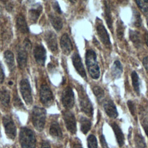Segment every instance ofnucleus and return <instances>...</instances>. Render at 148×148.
Here are the masks:
<instances>
[{"label": "nucleus", "mask_w": 148, "mask_h": 148, "mask_svg": "<svg viewBox=\"0 0 148 148\" xmlns=\"http://www.w3.org/2000/svg\"><path fill=\"white\" fill-rule=\"evenodd\" d=\"M86 63L91 77L94 79H98L100 75V71L97 62V56L93 50H87L86 53Z\"/></svg>", "instance_id": "f257e3e1"}, {"label": "nucleus", "mask_w": 148, "mask_h": 148, "mask_svg": "<svg viewBox=\"0 0 148 148\" xmlns=\"http://www.w3.org/2000/svg\"><path fill=\"white\" fill-rule=\"evenodd\" d=\"M19 140L22 148L36 147V138L34 133L27 127H22L20 129Z\"/></svg>", "instance_id": "f03ea898"}, {"label": "nucleus", "mask_w": 148, "mask_h": 148, "mask_svg": "<svg viewBox=\"0 0 148 148\" xmlns=\"http://www.w3.org/2000/svg\"><path fill=\"white\" fill-rule=\"evenodd\" d=\"M46 112L44 108L35 106L32 112V121L38 131H42L45 127Z\"/></svg>", "instance_id": "7ed1b4c3"}, {"label": "nucleus", "mask_w": 148, "mask_h": 148, "mask_svg": "<svg viewBox=\"0 0 148 148\" xmlns=\"http://www.w3.org/2000/svg\"><path fill=\"white\" fill-rule=\"evenodd\" d=\"M79 100L80 109L87 116L91 117L93 114V107L92 103L83 89L79 91Z\"/></svg>", "instance_id": "20e7f679"}, {"label": "nucleus", "mask_w": 148, "mask_h": 148, "mask_svg": "<svg viewBox=\"0 0 148 148\" xmlns=\"http://www.w3.org/2000/svg\"><path fill=\"white\" fill-rule=\"evenodd\" d=\"M61 102L66 110H69L73 108L75 103V97L73 91L71 87H66L63 91L61 95Z\"/></svg>", "instance_id": "39448f33"}, {"label": "nucleus", "mask_w": 148, "mask_h": 148, "mask_svg": "<svg viewBox=\"0 0 148 148\" xmlns=\"http://www.w3.org/2000/svg\"><path fill=\"white\" fill-rule=\"evenodd\" d=\"M40 99L42 104L47 107L51 106L53 102V93L50 87L46 84H42L40 86Z\"/></svg>", "instance_id": "423d86ee"}, {"label": "nucleus", "mask_w": 148, "mask_h": 148, "mask_svg": "<svg viewBox=\"0 0 148 148\" xmlns=\"http://www.w3.org/2000/svg\"><path fill=\"white\" fill-rule=\"evenodd\" d=\"M2 121L6 136L9 139L13 140L16 135V127L12 117L6 115L3 117Z\"/></svg>", "instance_id": "0eeeda50"}, {"label": "nucleus", "mask_w": 148, "mask_h": 148, "mask_svg": "<svg viewBox=\"0 0 148 148\" xmlns=\"http://www.w3.org/2000/svg\"><path fill=\"white\" fill-rule=\"evenodd\" d=\"M20 89L22 97L25 103L27 105H31L32 103L31 89L29 81L27 79H22L20 81Z\"/></svg>", "instance_id": "6e6552de"}, {"label": "nucleus", "mask_w": 148, "mask_h": 148, "mask_svg": "<svg viewBox=\"0 0 148 148\" xmlns=\"http://www.w3.org/2000/svg\"><path fill=\"white\" fill-rule=\"evenodd\" d=\"M63 119L67 130L72 134L76 132V122L73 113L69 110H66L62 113Z\"/></svg>", "instance_id": "1a4fd4ad"}, {"label": "nucleus", "mask_w": 148, "mask_h": 148, "mask_svg": "<svg viewBox=\"0 0 148 148\" xmlns=\"http://www.w3.org/2000/svg\"><path fill=\"white\" fill-rule=\"evenodd\" d=\"M44 38L49 49L51 51H56L58 49V45L56 34L51 31H48L45 32Z\"/></svg>", "instance_id": "9d476101"}, {"label": "nucleus", "mask_w": 148, "mask_h": 148, "mask_svg": "<svg viewBox=\"0 0 148 148\" xmlns=\"http://www.w3.org/2000/svg\"><path fill=\"white\" fill-rule=\"evenodd\" d=\"M34 56L36 62L44 66L46 59V51L42 45H36L34 49Z\"/></svg>", "instance_id": "9b49d317"}, {"label": "nucleus", "mask_w": 148, "mask_h": 148, "mask_svg": "<svg viewBox=\"0 0 148 148\" xmlns=\"http://www.w3.org/2000/svg\"><path fill=\"white\" fill-rule=\"evenodd\" d=\"M97 32L101 41L103 43V44L106 47H110L111 46V43L109 34L105 27L102 24H98L97 25Z\"/></svg>", "instance_id": "f8f14e48"}, {"label": "nucleus", "mask_w": 148, "mask_h": 148, "mask_svg": "<svg viewBox=\"0 0 148 148\" xmlns=\"http://www.w3.org/2000/svg\"><path fill=\"white\" fill-rule=\"evenodd\" d=\"M73 66L78 73L83 78H86V73L82 64L81 58L77 53H75L72 57Z\"/></svg>", "instance_id": "ddd939ff"}, {"label": "nucleus", "mask_w": 148, "mask_h": 148, "mask_svg": "<svg viewBox=\"0 0 148 148\" xmlns=\"http://www.w3.org/2000/svg\"><path fill=\"white\" fill-rule=\"evenodd\" d=\"M60 45L62 51L65 54L69 55L71 53L72 50V44L67 34H64L62 35L60 40Z\"/></svg>", "instance_id": "4468645a"}, {"label": "nucleus", "mask_w": 148, "mask_h": 148, "mask_svg": "<svg viewBox=\"0 0 148 148\" xmlns=\"http://www.w3.org/2000/svg\"><path fill=\"white\" fill-rule=\"evenodd\" d=\"M103 108L106 114L112 118H116L118 116V112L115 105L111 100H106L103 103Z\"/></svg>", "instance_id": "2eb2a0df"}, {"label": "nucleus", "mask_w": 148, "mask_h": 148, "mask_svg": "<svg viewBox=\"0 0 148 148\" xmlns=\"http://www.w3.org/2000/svg\"><path fill=\"white\" fill-rule=\"evenodd\" d=\"M27 51L23 48H19L17 50V60L18 67L23 69L27 66Z\"/></svg>", "instance_id": "dca6fc26"}, {"label": "nucleus", "mask_w": 148, "mask_h": 148, "mask_svg": "<svg viewBox=\"0 0 148 148\" xmlns=\"http://www.w3.org/2000/svg\"><path fill=\"white\" fill-rule=\"evenodd\" d=\"M114 131L117 143L120 147L123 146L124 143V136L121 128L116 123H113L110 124Z\"/></svg>", "instance_id": "f3484780"}, {"label": "nucleus", "mask_w": 148, "mask_h": 148, "mask_svg": "<svg viewBox=\"0 0 148 148\" xmlns=\"http://www.w3.org/2000/svg\"><path fill=\"white\" fill-rule=\"evenodd\" d=\"M49 132L50 135L57 139H61L62 138L61 129L58 123L56 121H54L51 124Z\"/></svg>", "instance_id": "a211bd4d"}, {"label": "nucleus", "mask_w": 148, "mask_h": 148, "mask_svg": "<svg viewBox=\"0 0 148 148\" xmlns=\"http://www.w3.org/2000/svg\"><path fill=\"white\" fill-rule=\"evenodd\" d=\"M16 27L18 30L23 34H26L29 31V29L25 18L21 14H19L17 17Z\"/></svg>", "instance_id": "6ab92c4d"}, {"label": "nucleus", "mask_w": 148, "mask_h": 148, "mask_svg": "<svg viewBox=\"0 0 148 148\" xmlns=\"http://www.w3.org/2000/svg\"><path fill=\"white\" fill-rule=\"evenodd\" d=\"M4 59L9 69L13 72L15 69V63L13 53L9 50L5 51L4 53Z\"/></svg>", "instance_id": "aec40b11"}, {"label": "nucleus", "mask_w": 148, "mask_h": 148, "mask_svg": "<svg viewBox=\"0 0 148 148\" xmlns=\"http://www.w3.org/2000/svg\"><path fill=\"white\" fill-rule=\"evenodd\" d=\"M49 17L50 23L52 26L54 27V28L57 31H60L62 29L63 26V24L61 19L59 17L56 15H54L53 14H49Z\"/></svg>", "instance_id": "412c9836"}, {"label": "nucleus", "mask_w": 148, "mask_h": 148, "mask_svg": "<svg viewBox=\"0 0 148 148\" xmlns=\"http://www.w3.org/2000/svg\"><path fill=\"white\" fill-rule=\"evenodd\" d=\"M123 72V68L119 61H115L112 67V75L115 79H118L121 76Z\"/></svg>", "instance_id": "4be33fe9"}, {"label": "nucleus", "mask_w": 148, "mask_h": 148, "mask_svg": "<svg viewBox=\"0 0 148 148\" xmlns=\"http://www.w3.org/2000/svg\"><path fill=\"white\" fill-rule=\"evenodd\" d=\"M80 130L84 134H86L91 128V123L87 118L82 116L80 119Z\"/></svg>", "instance_id": "5701e85b"}, {"label": "nucleus", "mask_w": 148, "mask_h": 148, "mask_svg": "<svg viewBox=\"0 0 148 148\" xmlns=\"http://www.w3.org/2000/svg\"><path fill=\"white\" fill-rule=\"evenodd\" d=\"M42 11V7L39 5L35 9H31L29 10V17L33 23H36L38 20L40 13Z\"/></svg>", "instance_id": "b1692460"}, {"label": "nucleus", "mask_w": 148, "mask_h": 148, "mask_svg": "<svg viewBox=\"0 0 148 148\" xmlns=\"http://www.w3.org/2000/svg\"><path fill=\"white\" fill-rule=\"evenodd\" d=\"M0 101L3 105L7 107L10 103V94L9 91L3 88L0 91Z\"/></svg>", "instance_id": "393cba45"}, {"label": "nucleus", "mask_w": 148, "mask_h": 148, "mask_svg": "<svg viewBox=\"0 0 148 148\" xmlns=\"http://www.w3.org/2000/svg\"><path fill=\"white\" fill-rule=\"evenodd\" d=\"M105 19L107 22L108 27L110 30L112 31L113 25H112V20L111 17V13H110V7L106 1H105Z\"/></svg>", "instance_id": "a878e982"}, {"label": "nucleus", "mask_w": 148, "mask_h": 148, "mask_svg": "<svg viewBox=\"0 0 148 148\" xmlns=\"http://www.w3.org/2000/svg\"><path fill=\"white\" fill-rule=\"evenodd\" d=\"M131 79H132V86L134 87V90L138 94H139L140 92V88H139V77L137 73L134 71L131 74Z\"/></svg>", "instance_id": "bb28decb"}, {"label": "nucleus", "mask_w": 148, "mask_h": 148, "mask_svg": "<svg viewBox=\"0 0 148 148\" xmlns=\"http://www.w3.org/2000/svg\"><path fill=\"white\" fill-rule=\"evenodd\" d=\"M134 141L138 148H145L146 142L144 138L140 134H136L134 137Z\"/></svg>", "instance_id": "cd10ccee"}, {"label": "nucleus", "mask_w": 148, "mask_h": 148, "mask_svg": "<svg viewBox=\"0 0 148 148\" xmlns=\"http://www.w3.org/2000/svg\"><path fill=\"white\" fill-rule=\"evenodd\" d=\"M130 39L134 43L136 46H139L140 44V40L139 34L135 31H130Z\"/></svg>", "instance_id": "c85d7f7f"}, {"label": "nucleus", "mask_w": 148, "mask_h": 148, "mask_svg": "<svg viewBox=\"0 0 148 148\" xmlns=\"http://www.w3.org/2000/svg\"><path fill=\"white\" fill-rule=\"evenodd\" d=\"M135 1L142 12L148 16V0H135Z\"/></svg>", "instance_id": "c756f323"}, {"label": "nucleus", "mask_w": 148, "mask_h": 148, "mask_svg": "<svg viewBox=\"0 0 148 148\" xmlns=\"http://www.w3.org/2000/svg\"><path fill=\"white\" fill-rule=\"evenodd\" d=\"M92 91L98 101H100L103 98L104 91L101 87L99 86H95L92 88Z\"/></svg>", "instance_id": "7c9ffc66"}, {"label": "nucleus", "mask_w": 148, "mask_h": 148, "mask_svg": "<svg viewBox=\"0 0 148 148\" xmlns=\"http://www.w3.org/2000/svg\"><path fill=\"white\" fill-rule=\"evenodd\" d=\"M87 145L88 148H97L98 143L96 137L94 135H90L87 138Z\"/></svg>", "instance_id": "2f4dec72"}, {"label": "nucleus", "mask_w": 148, "mask_h": 148, "mask_svg": "<svg viewBox=\"0 0 148 148\" xmlns=\"http://www.w3.org/2000/svg\"><path fill=\"white\" fill-rule=\"evenodd\" d=\"M13 103H14V106L16 108H17V109H21V110H25V108L24 106V105L22 103L20 98L18 96L17 93L14 95Z\"/></svg>", "instance_id": "473e14b6"}, {"label": "nucleus", "mask_w": 148, "mask_h": 148, "mask_svg": "<svg viewBox=\"0 0 148 148\" xmlns=\"http://www.w3.org/2000/svg\"><path fill=\"white\" fill-rule=\"evenodd\" d=\"M117 36L119 39H121L123 36V32H124V28L123 24L120 22L117 23Z\"/></svg>", "instance_id": "72a5a7b5"}, {"label": "nucleus", "mask_w": 148, "mask_h": 148, "mask_svg": "<svg viewBox=\"0 0 148 148\" xmlns=\"http://www.w3.org/2000/svg\"><path fill=\"white\" fill-rule=\"evenodd\" d=\"M134 24L136 27H140L141 24V19L140 17V15L137 12H135L134 13Z\"/></svg>", "instance_id": "f704fd0d"}, {"label": "nucleus", "mask_w": 148, "mask_h": 148, "mask_svg": "<svg viewBox=\"0 0 148 148\" xmlns=\"http://www.w3.org/2000/svg\"><path fill=\"white\" fill-rule=\"evenodd\" d=\"M81 143V142L78 138H75L71 143V148H83Z\"/></svg>", "instance_id": "c9c22d12"}, {"label": "nucleus", "mask_w": 148, "mask_h": 148, "mask_svg": "<svg viewBox=\"0 0 148 148\" xmlns=\"http://www.w3.org/2000/svg\"><path fill=\"white\" fill-rule=\"evenodd\" d=\"M52 7L53 8V9L58 13H60L61 14L62 13L61 12V8L59 6V4L58 3V2L57 1H54L53 3H52Z\"/></svg>", "instance_id": "e433bc0d"}, {"label": "nucleus", "mask_w": 148, "mask_h": 148, "mask_svg": "<svg viewBox=\"0 0 148 148\" xmlns=\"http://www.w3.org/2000/svg\"><path fill=\"white\" fill-rule=\"evenodd\" d=\"M127 105H128V108L130 110L131 113L133 116H134L135 115V108L134 103L131 101H128L127 102Z\"/></svg>", "instance_id": "4c0bfd02"}, {"label": "nucleus", "mask_w": 148, "mask_h": 148, "mask_svg": "<svg viewBox=\"0 0 148 148\" xmlns=\"http://www.w3.org/2000/svg\"><path fill=\"white\" fill-rule=\"evenodd\" d=\"M24 49L27 51L31 49V44L29 39H25L24 41Z\"/></svg>", "instance_id": "58836bf2"}, {"label": "nucleus", "mask_w": 148, "mask_h": 148, "mask_svg": "<svg viewBox=\"0 0 148 148\" xmlns=\"http://www.w3.org/2000/svg\"><path fill=\"white\" fill-rule=\"evenodd\" d=\"M100 141H101V145L103 148H109L108 144L106 143V141L105 140V138L103 135H101L100 136Z\"/></svg>", "instance_id": "ea45409f"}, {"label": "nucleus", "mask_w": 148, "mask_h": 148, "mask_svg": "<svg viewBox=\"0 0 148 148\" xmlns=\"http://www.w3.org/2000/svg\"><path fill=\"white\" fill-rule=\"evenodd\" d=\"M143 65L146 72L148 73V56H147L143 58Z\"/></svg>", "instance_id": "a19ab883"}, {"label": "nucleus", "mask_w": 148, "mask_h": 148, "mask_svg": "<svg viewBox=\"0 0 148 148\" xmlns=\"http://www.w3.org/2000/svg\"><path fill=\"white\" fill-rule=\"evenodd\" d=\"M4 77H5L4 73H3L2 66L1 65V63H0V84L3 83V82L4 80Z\"/></svg>", "instance_id": "79ce46f5"}, {"label": "nucleus", "mask_w": 148, "mask_h": 148, "mask_svg": "<svg viewBox=\"0 0 148 148\" xmlns=\"http://www.w3.org/2000/svg\"><path fill=\"white\" fill-rule=\"evenodd\" d=\"M40 148H50V145L49 144V142H48L47 141H43L42 143V145Z\"/></svg>", "instance_id": "37998d69"}, {"label": "nucleus", "mask_w": 148, "mask_h": 148, "mask_svg": "<svg viewBox=\"0 0 148 148\" xmlns=\"http://www.w3.org/2000/svg\"><path fill=\"white\" fill-rule=\"evenodd\" d=\"M142 125H143V127L144 128L146 134L147 135V136L148 137V123L147 122H144Z\"/></svg>", "instance_id": "c03bdc74"}, {"label": "nucleus", "mask_w": 148, "mask_h": 148, "mask_svg": "<svg viewBox=\"0 0 148 148\" xmlns=\"http://www.w3.org/2000/svg\"><path fill=\"white\" fill-rule=\"evenodd\" d=\"M13 5L11 3H8L6 4V10L8 11H11L13 9Z\"/></svg>", "instance_id": "a18cd8bd"}, {"label": "nucleus", "mask_w": 148, "mask_h": 148, "mask_svg": "<svg viewBox=\"0 0 148 148\" xmlns=\"http://www.w3.org/2000/svg\"><path fill=\"white\" fill-rule=\"evenodd\" d=\"M145 42H146V43L147 45V46H148V32H146V34H145Z\"/></svg>", "instance_id": "49530a36"}, {"label": "nucleus", "mask_w": 148, "mask_h": 148, "mask_svg": "<svg viewBox=\"0 0 148 148\" xmlns=\"http://www.w3.org/2000/svg\"><path fill=\"white\" fill-rule=\"evenodd\" d=\"M69 1H70L71 2H72V3H75V2H76V0H68Z\"/></svg>", "instance_id": "de8ad7c7"}, {"label": "nucleus", "mask_w": 148, "mask_h": 148, "mask_svg": "<svg viewBox=\"0 0 148 148\" xmlns=\"http://www.w3.org/2000/svg\"><path fill=\"white\" fill-rule=\"evenodd\" d=\"M9 84H12L13 83H12V82H9Z\"/></svg>", "instance_id": "09e8293b"}, {"label": "nucleus", "mask_w": 148, "mask_h": 148, "mask_svg": "<svg viewBox=\"0 0 148 148\" xmlns=\"http://www.w3.org/2000/svg\"><path fill=\"white\" fill-rule=\"evenodd\" d=\"M147 27H148V19L147 20Z\"/></svg>", "instance_id": "8fccbe9b"}, {"label": "nucleus", "mask_w": 148, "mask_h": 148, "mask_svg": "<svg viewBox=\"0 0 148 148\" xmlns=\"http://www.w3.org/2000/svg\"><path fill=\"white\" fill-rule=\"evenodd\" d=\"M2 1H6V0H2Z\"/></svg>", "instance_id": "3c124183"}]
</instances>
